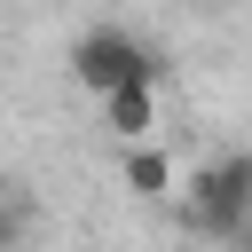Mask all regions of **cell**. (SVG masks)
I'll use <instances>...</instances> for the list:
<instances>
[{
	"label": "cell",
	"instance_id": "obj_4",
	"mask_svg": "<svg viewBox=\"0 0 252 252\" xmlns=\"http://www.w3.org/2000/svg\"><path fill=\"white\" fill-rule=\"evenodd\" d=\"M126 189H134V197H150V205H158V197H173V158H165V150H150V142H126Z\"/></svg>",
	"mask_w": 252,
	"mask_h": 252
},
{
	"label": "cell",
	"instance_id": "obj_3",
	"mask_svg": "<svg viewBox=\"0 0 252 252\" xmlns=\"http://www.w3.org/2000/svg\"><path fill=\"white\" fill-rule=\"evenodd\" d=\"M102 118H110L118 142H150V134H158V87H118V94H102Z\"/></svg>",
	"mask_w": 252,
	"mask_h": 252
},
{
	"label": "cell",
	"instance_id": "obj_6",
	"mask_svg": "<svg viewBox=\"0 0 252 252\" xmlns=\"http://www.w3.org/2000/svg\"><path fill=\"white\" fill-rule=\"evenodd\" d=\"M0 244H8V213H0Z\"/></svg>",
	"mask_w": 252,
	"mask_h": 252
},
{
	"label": "cell",
	"instance_id": "obj_1",
	"mask_svg": "<svg viewBox=\"0 0 252 252\" xmlns=\"http://www.w3.org/2000/svg\"><path fill=\"white\" fill-rule=\"evenodd\" d=\"M71 79H79L87 94H118V87H158L165 63H158L126 24H94V32L71 39Z\"/></svg>",
	"mask_w": 252,
	"mask_h": 252
},
{
	"label": "cell",
	"instance_id": "obj_5",
	"mask_svg": "<svg viewBox=\"0 0 252 252\" xmlns=\"http://www.w3.org/2000/svg\"><path fill=\"white\" fill-rule=\"evenodd\" d=\"M236 252H252V228H244V236H236Z\"/></svg>",
	"mask_w": 252,
	"mask_h": 252
},
{
	"label": "cell",
	"instance_id": "obj_2",
	"mask_svg": "<svg viewBox=\"0 0 252 252\" xmlns=\"http://www.w3.org/2000/svg\"><path fill=\"white\" fill-rule=\"evenodd\" d=\"M189 220L205 236H244L252 228V158H213L189 173Z\"/></svg>",
	"mask_w": 252,
	"mask_h": 252
}]
</instances>
